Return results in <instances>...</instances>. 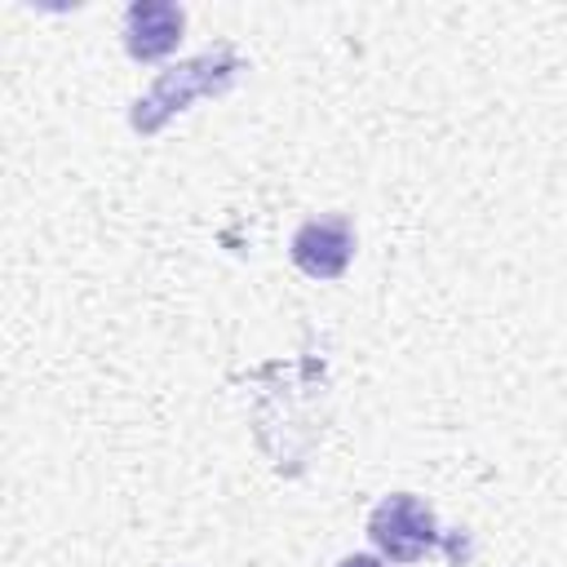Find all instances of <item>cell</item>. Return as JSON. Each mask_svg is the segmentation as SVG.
Masks as SVG:
<instances>
[{
	"label": "cell",
	"instance_id": "cell-4",
	"mask_svg": "<svg viewBox=\"0 0 567 567\" xmlns=\"http://www.w3.org/2000/svg\"><path fill=\"white\" fill-rule=\"evenodd\" d=\"M182 27H186V13L177 4H168V0L128 4V13H124V49L137 62H155V58L177 49Z\"/></svg>",
	"mask_w": 567,
	"mask_h": 567
},
{
	"label": "cell",
	"instance_id": "cell-2",
	"mask_svg": "<svg viewBox=\"0 0 567 567\" xmlns=\"http://www.w3.org/2000/svg\"><path fill=\"white\" fill-rule=\"evenodd\" d=\"M368 536H372V545L390 563H416V558H425L443 540V532L434 523V509L421 496H412V492L385 496L368 514Z\"/></svg>",
	"mask_w": 567,
	"mask_h": 567
},
{
	"label": "cell",
	"instance_id": "cell-1",
	"mask_svg": "<svg viewBox=\"0 0 567 567\" xmlns=\"http://www.w3.org/2000/svg\"><path fill=\"white\" fill-rule=\"evenodd\" d=\"M244 71V62L221 44V49H208L182 66H168L159 71V80L146 89V97L133 102V128L137 133H159L177 111H186L195 97H213V93H226L235 84V75Z\"/></svg>",
	"mask_w": 567,
	"mask_h": 567
},
{
	"label": "cell",
	"instance_id": "cell-3",
	"mask_svg": "<svg viewBox=\"0 0 567 567\" xmlns=\"http://www.w3.org/2000/svg\"><path fill=\"white\" fill-rule=\"evenodd\" d=\"M350 257H354V230L346 217H315V221L297 226V235H292V261L310 279L346 275Z\"/></svg>",
	"mask_w": 567,
	"mask_h": 567
},
{
	"label": "cell",
	"instance_id": "cell-5",
	"mask_svg": "<svg viewBox=\"0 0 567 567\" xmlns=\"http://www.w3.org/2000/svg\"><path fill=\"white\" fill-rule=\"evenodd\" d=\"M337 567H385L381 558H372V554H350V558H341Z\"/></svg>",
	"mask_w": 567,
	"mask_h": 567
}]
</instances>
